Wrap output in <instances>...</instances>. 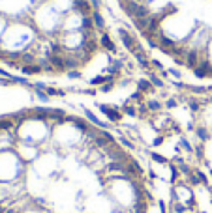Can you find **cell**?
I'll return each instance as SVG.
<instances>
[{"instance_id":"3","label":"cell","mask_w":212,"mask_h":213,"mask_svg":"<svg viewBox=\"0 0 212 213\" xmlns=\"http://www.w3.org/2000/svg\"><path fill=\"white\" fill-rule=\"evenodd\" d=\"M118 34H120V38H122V41H124V47L128 49V51H135V47H133V38L124 30V28H118Z\"/></svg>"},{"instance_id":"7","label":"cell","mask_w":212,"mask_h":213,"mask_svg":"<svg viewBox=\"0 0 212 213\" xmlns=\"http://www.w3.org/2000/svg\"><path fill=\"white\" fill-rule=\"evenodd\" d=\"M92 21L96 23V26H98V30H103L105 28V23H103V19H102V15H100V11H94L92 13Z\"/></svg>"},{"instance_id":"14","label":"cell","mask_w":212,"mask_h":213,"mask_svg":"<svg viewBox=\"0 0 212 213\" xmlns=\"http://www.w3.org/2000/svg\"><path fill=\"white\" fill-rule=\"evenodd\" d=\"M124 112H128L130 116H135V109L133 106H124Z\"/></svg>"},{"instance_id":"10","label":"cell","mask_w":212,"mask_h":213,"mask_svg":"<svg viewBox=\"0 0 212 213\" xmlns=\"http://www.w3.org/2000/svg\"><path fill=\"white\" fill-rule=\"evenodd\" d=\"M197 137H199L201 140H208V138H210V135L207 133V129H203V127H199V129H197Z\"/></svg>"},{"instance_id":"6","label":"cell","mask_w":212,"mask_h":213,"mask_svg":"<svg viewBox=\"0 0 212 213\" xmlns=\"http://www.w3.org/2000/svg\"><path fill=\"white\" fill-rule=\"evenodd\" d=\"M41 69H43L41 66H34L32 64V66H23V73L25 75H34V73H41Z\"/></svg>"},{"instance_id":"13","label":"cell","mask_w":212,"mask_h":213,"mask_svg":"<svg viewBox=\"0 0 212 213\" xmlns=\"http://www.w3.org/2000/svg\"><path fill=\"white\" fill-rule=\"evenodd\" d=\"M148 109L158 110V109H160V103H158V101H150V103H148Z\"/></svg>"},{"instance_id":"4","label":"cell","mask_w":212,"mask_h":213,"mask_svg":"<svg viewBox=\"0 0 212 213\" xmlns=\"http://www.w3.org/2000/svg\"><path fill=\"white\" fill-rule=\"evenodd\" d=\"M193 73H195L197 77H207L208 73L212 75V67H210L208 62H203V64H199L197 67H193Z\"/></svg>"},{"instance_id":"8","label":"cell","mask_w":212,"mask_h":213,"mask_svg":"<svg viewBox=\"0 0 212 213\" xmlns=\"http://www.w3.org/2000/svg\"><path fill=\"white\" fill-rule=\"evenodd\" d=\"M137 84H139V90H141V92H148V90H152V82H150V81L141 79Z\"/></svg>"},{"instance_id":"15","label":"cell","mask_w":212,"mask_h":213,"mask_svg":"<svg viewBox=\"0 0 212 213\" xmlns=\"http://www.w3.org/2000/svg\"><path fill=\"white\" fill-rule=\"evenodd\" d=\"M176 106V99H169L167 101V109H175Z\"/></svg>"},{"instance_id":"11","label":"cell","mask_w":212,"mask_h":213,"mask_svg":"<svg viewBox=\"0 0 212 213\" xmlns=\"http://www.w3.org/2000/svg\"><path fill=\"white\" fill-rule=\"evenodd\" d=\"M68 77H69V79H81V73L75 71V69H72V71H68Z\"/></svg>"},{"instance_id":"2","label":"cell","mask_w":212,"mask_h":213,"mask_svg":"<svg viewBox=\"0 0 212 213\" xmlns=\"http://www.w3.org/2000/svg\"><path fill=\"white\" fill-rule=\"evenodd\" d=\"M100 110L103 112V114H107V118L111 120V122H118L120 120V112L116 109H113V106H109V105H100Z\"/></svg>"},{"instance_id":"17","label":"cell","mask_w":212,"mask_h":213,"mask_svg":"<svg viewBox=\"0 0 212 213\" xmlns=\"http://www.w3.org/2000/svg\"><path fill=\"white\" fill-rule=\"evenodd\" d=\"M169 73H173L175 77H180V73H178V71H176V69H169Z\"/></svg>"},{"instance_id":"12","label":"cell","mask_w":212,"mask_h":213,"mask_svg":"<svg viewBox=\"0 0 212 213\" xmlns=\"http://www.w3.org/2000/svg\"><path fill=\"white\" fill-rule=\"evenodd\" d=\"M102 92H111L113 90V82H107V84H102Z\"/></svg>"},{"instance_id":"16","label":"cell","mask_w":212,"mask_h":213,"mask_svg":"<svg viewBox=\"0 0 212 213\" xmlns=\"http://www.w3.org/2000/svg\"><path fill=\"white\" fill-rule=\"evenodd\" d=\"M190 109H192V110H199V103H197V101H192V103H190Z\"/></svg>"},{"instance_id":"1","label":"cell","mask_w":212,"mask_h":213,"mask_svg":"<svg viewBox=\"0 0 212 213\" xmlns=\"http://www.w3.org/2000/svg\"><path fill=\"white\" fill-rule=\"evenodd\" d=\"M15 118V116H13ZM73 125V124H72ZM107 131H0V213H150L158 174Z\"/></svg>"},{"instance_id":"9","label":"cell","mask_w":212,"mask_h":213,"mask_svg":"<svg viewBox=\"0 0 212 213\" xmlns=\"http://www.w3.org/2000/svg\"><path fill=\"white\" fill-rule=\"evenodd\" d=\"M148 81H150V82L154 84V86H156V88H161V86H163V82H161V81L158 79V77L152 73V71H150V79H148Z\"/></svg>"},{"instance_id":"5","label":"cell","mask_w":212,"mask_h":213,"mask_svg":"<svg viewBox=\"0 0 212 213\" xmlns=\"http://www.w3.org/2000/svg\"><path fill=\"white\" fill-rule=\"evenodd\" d=\"M100 41H102V45H103L105 49H107V51H111V53H116V47L113 45V41H111V38H109V36H105V34H103Z\"/></svg>"}]
</instances>
